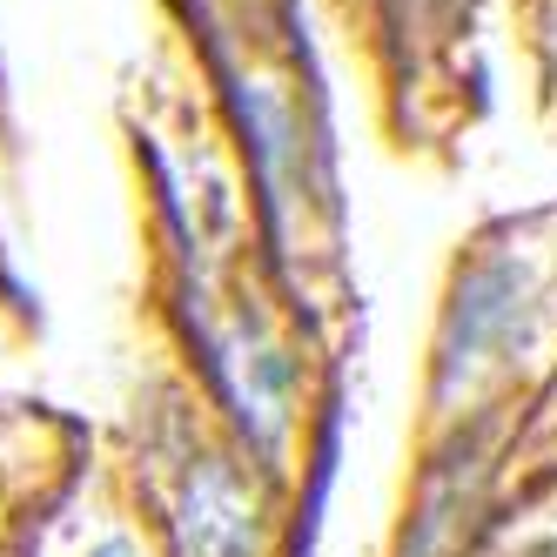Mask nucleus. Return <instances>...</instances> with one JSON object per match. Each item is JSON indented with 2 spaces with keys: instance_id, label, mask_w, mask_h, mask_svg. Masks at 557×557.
<instances>
[{
  "instance_id": "nucleus-1",
  "label": "nucleus",
  "mask_w": 557,
  "mask_h": 557,
  "mask_svg": "<svg viewBox=\"0 0 557 557\" xmlns=\"http://www.w3.org/2000/svg\"><path fill=\"white\" fill-rule=\"evenodd\" d=\"M370 88L376 141L457 175L497 108V41L517 54L531 122L557 135V0H315Z\"/></svg>"
},
{
  "instance_id": "nucleus-2",
  "label": "nucleus",
  "mask_w": 557,
  "mask_h": 557,
  "mask_svg": "<svg viewBox=\"0 0 557 557\" xmlns=\"http://www.w3.org/2000/svg\"><path fill=\"white\" fill-rule=\"evenodd\" d=\"M557 383V195L484 215L444 262L417 383V444L484 410H537Z\"/></svg>"
},
{
  "instance_id": "nucleus-3",
  "label": "nucleus",
  "mask_w": 557,
  "mask_h": 557,
  "mask_svg": "<svg viewBox=\"0 0 557 557\" xmlns=\"http://www.w3.org/2000/svg\"><path fill=\"white\" fill-rule=\"evenodd\" d=\"M256 470H262L256 450H209L182 470V491H175V550L182 557H262L269 550Z\"/></svg>"
},
{
  "instance_id": "nucleus-4",
  "label": "nucleus",
  "mask_w": 557,
  "mask_h": 557,
  "mask_svg": "<svg viewBox=\"0 0 557 557\" xmlns=\"http://www.w3.org/2000/svg\"><path fill=\"white\" fill-rule=\"evenodd\" d=\"M476 557H557V463L517 476Z\"/></svg>"
},
{
  "instance_id": "nucleus-5",
  "label": "nucleus",
  "mask_w": 557,
  "mask_h": 557,
  "mask_svg": "<svg viewBox=\"0 0 557 557\" xmlns=\"http://www.w3.org/2000/svg\"><path fill=\"white\" fill-rule=\"evenodd\" d=\"M88 557H141V544H135L128 531H114V537H101V544H95Z\"/></svg>"
}]
</instances>
